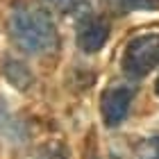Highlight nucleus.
Masks as SVG:
<instances>
[{"label":"nucleus","instance_id":"obj_2","mask_svg":"<svg viewBox=\"0 0 159 159\" xmlns=\"http://www.w3.org/2000/svg\"><path fill=\"white\" fill-rule=\"evenodd\" d=\"M159 66V34H143L127 43L123 52V70L132 80L146 77Z\"/></svg>","mask_w":159,"mask_h":159},{"label":"nucleus","instance_id":"obj_5","mask_svg":"<svg viewBox=\"0 0 159 159\" xmlns=\"http://www.w3.org/2000/svg\"><path fill=\"white\" fill-rule=\"evenodd\" d=\"M2 75H5L7 82H9L11 86H16L18 91L30 89L32 82H34L32 70L25 66V61L11 59V57H5V61H2Z\"/></svg>","mask_w":159,"mask_h":159},{"label":"nucleus","instance_id":"obj_10","mask_svg":"<svg viewBox=\"0 0 159 159\" xmlns=\"http://www.w3.org/2000/svg\"><path fill=\"white\" fill-rule=\"evenodd\" d=\"M155 91H157V96H159V77H157V82H155Z\"/></svg>","mask_w":159,"mask_h":159},{"label":"nucleus","instance_id":"obj_1","mask_svg":"<svg viewBox=\"0 0 159 159\" xmlns=\"http://www.w3.org/2000/svg\"><path fill=\"white\" fill-rule=\"evenodd\" d=\"M9 32L20 50L30 55H43L57 46V27L48 9L23 0L16 2L9 14Z\"/></svg>","mask_w":159,"mask_h":159},{"label":"nucleus","instance_id":"obj_8","mask_svg":"<svg viewBox=\"0 0 159 159\" xmlns=\"http://www.w3.org/2000/svg\"><path fill=\"white\" fill-rule=\"evenodd\" d=\"M37 159H68V152H66L64 146H59V143H50V146H46L37 155Z\"/></svg>","mask_w":159,"mask_h":159},{"label":"nucleus","instance_id":"obj_9","mask_svg":"<svg viewBox=\"0 0 159 159\" xmlns=\"http://www.w3.org/2000/svg\"><path fill=\"white\" fill-rule=\"evenodd\" d=\"M48 2L52 7H57V9H61V11H70L80 5V0H48Z\"/></svg>","mask_w":159,"mask_h":159},{"label":"nucleus","instance_id":"obj_6","mask_svg":"<svg viewBox=\"0 0 159 159\" xmlns=\"http://www.w3.org/2000/svg\"><path fill=\"white\" fill-rule=\"evenodd\" d=\"M107 5L116 11H157L159 0H107Z\"/></svg>","mask_w":159,"mask_h":159},{"label":"nucleus","instance_id":"obj_3","mask_svg":"<svg viewBox=\"0 0 159 159\" xmlns=\"http://www.w3.org/2000/svg\"><path fill=\"white\" fill-rule=\"evenodd\" d=\"M132 98H134V89L129 84H114L102 93L100 114H102V123L107 127H116L127 118Z\"/></svg>","mask_w":159,"mask_h":159},{"label":"nucleus","instance_id":"obj_4","mask_svg":"<svg viewBox=\"0 0 159 159\" xmlns=\"http://www.w3.org/2000/svg\"><path fill=\"white\" fill-rule=\"evenodd\" d=\"M109 39V23L100 16H86L77 25V46L84 52H98Z\"/></svg>","mask_w":159,"mask_h":159},{"label":"nucleus","instance_id":"obj_7","mask_svg":"<svg viewBox=\"0 0 159 159\" xmlns=\"http://www.w3.org/2000/svg\"><path fill=\"white\" fill-rule=\"evenodd\" d=\"M136 157L139 159H159V136H148L136 143Z\"/></svg>","mask_w":159,"mask_h":159}]
</instances>
